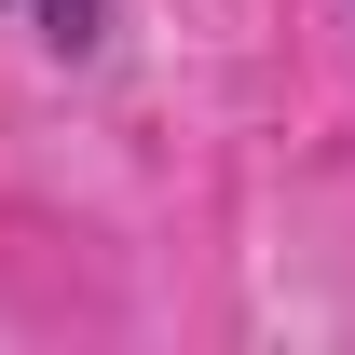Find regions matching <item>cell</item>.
Instances as JSON below:
<instances>
[{
  "instance_id": "obj_1",
  "label": "cell",
  "mask_w": 355,
  "mask_h": 355,
  "mask_svg": "<svg viewBox=\"0 0 355 355\" xmlns=\"http://www.w3.org/2000/svg\"><path fill=\"white\" fill-rule=\"evenodd\" d=\"M28 14H42V42H55V55H83L96 28H110V0H28Z\"/></svg>"
}]
</instances>
